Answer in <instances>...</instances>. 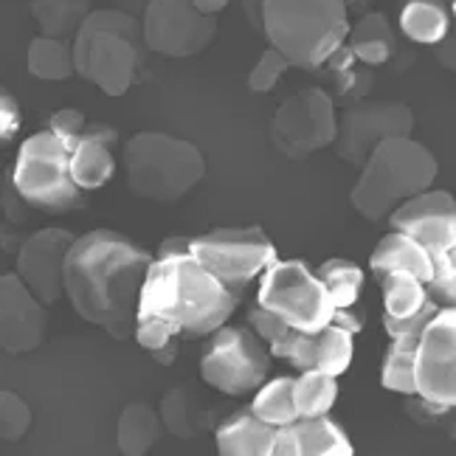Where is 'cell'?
Here are the masks:
<instances>
[{
  "instance_id": "26",
  "label": "cell",
  "mask_w": 456,
  "mask_h": 456,
  "mask_svg": "<svg viewBox=\"0 0 456 456\" xmlns=\"http://www.w3.org/2000/svg\"><path fill=\"white\" fill-rule=\"evenodd\" d=\"M28 71L37 79L60 82L77 74L74 68V43L54 37H34L28 43Z\"/></svg>"
},
{
  "instance_id": "36",
  "label": "cell",
  "mask_w": 456,
  "mask_h": 456,
  "mask_svg": "<svg viewBox=\"0 0 456 456\" xmlns=\"http://www.w3.org/2000/svg\"><path fill=\"white\" fill-rule=\"evenodd\" d=\"M346 37H349V45H355V43H392V45H395L392 26H389V20H386V17L378 14V12L363 14L355 26H349V34H346Z\"/></svg>"
},
{
  "instance_id": "21",
  "label": "cell",
  "mask_w": 456,
  "mask_h": 456,
  "mask_svg": "<svg viewBox=\"0 0 456 456\" xmlns=\"http://www.w3.org/2000/svg\"><path fill=\"white\" fill-rule=\"evenodd\" d=\"M370 268L375 279H383L386 273H409L426 285L431 279V256L417 240L392 232L378 242L370 256Z\"/></svg>"
},
{
  "instance_id": "39",
  "label": "cell",
  "mask_w": 456,
  "mask_h": 456,
  "mask_svg": "<svg viewBox=\"0 0 456 456\" xmlns=\"http://www.w3.org/2000/svg\"><path fill=\"white\" fill-rule=\"evenodd\" d=\"M248 322H251V327H254L256 336H259L262 341H265V344H273L276 338H282L285 332L290 330L282 319H279L276 313L265 310L262 305H254V307L248 310Z\"/></svg>"
},
{
  "instance_id": "17",
  "label": "cell",
  "mask_w": 456,
  "mask_h": 456,
  "mask_svg": "<svg viewBox=\"0 0 456 456\" xmlns=\"http://www.w3.org/2000/svg\"><path fill=\"white\" fill-rule=\"evenodd\" d=\"M268 353L273 358H282L288 363H293L299 372L315 370L338 378L349 370L353 363V336L346 330L336 327V324H324L315 332H299V330H288L282 338H276L273 344H268Z\"/></svg>"
},
{
  "instance_id": "42",
  "label": "cell",
  "mask_w": 456,
  "mask_h": 456,
  "mask_svg": "<svg viewBox=\"0 0 456 456\" xmlns=\"http://www.w3.org/2000/svg\"><path fill=\"white\" fill-rule=\"evenodd\" d=\"M330 324H336V327L346 330L349 336H355V332H361L363 324H366V310L358 307V302L349 305V307H336V310H332Z\"/></svg>"
},
{
  "instance_id": "35",
  "label": "cell",
  "mask_w": 456,
  "mask_h": 456,
  "mask_svg": "<svg viewBox=\"0 0 456 456\" xmlns=\"http://www.w3.org/2000/svg\"><path fill=\"white\" fill-rule=\"evenodd\" d=\"M288 68H290V62L282 54H279L276 48H268L265 54L259 57L256 68L251 71L248 87H251L254 94H268V91H273V85L279 82V77H282Z\"/></svg>"
},
{
  "instance_id": "34",
  "label": "cell",
  "mask_w": 456,
  "mask_h": 456,
  "mask_svg": "<svg viewBox=\"0 0 456 456\" xmlns=\"http://www.w3.org/2000/svg\"><path fill=\"white\" fill-rule=\"evenodd\" d=\"M161 423L172 436H181V440H189V436L195 434V426H191V417H189V397L183 389H172L164 395Z\"/></svg>"
},
{
  "instance_id": "29",
  "label": "cell",
  "mask_w": 456,
  "mask_h": 456,
  "mask_svg": "<svg viewBox=\"0 0 456 456\" xmlns=\"http://www.w3.org/2000/svg\"><path fill=\"white\" fill-rule=\"evenodd\" d=\"M251 411L271 426L293 423V419L299 417L293 403V378H276L271 383H262L251 403Z\"/></svg>"
},
{
  "instance_id": "18",
  "label": "cell",
  "mask_w": 456,
  "mask_h": 456,
  "mask_svg": "<svg viewBox=\"0 0 456 456\" xmlns=\"http://www.w3.org/2000/svg\"><path fill=\"white\" fill-rule=\"evenodd\" d=\"M48 313L17 273L0 276V349L6 353H31L45 338Z\"/></svg>"
},
{
  "instance_id": "30",
  "label": "cell",
  "mask_w": 456,
  "mask_h": 456,
  "mask_svg": "<svg viewBox=\"0 0 456 456\" xmlns=\"http://www.w3.org/2000/svg\"><path fill=\"white\" fill-rule=\"evenodd\" d=\"M315 276L322 279V285L327 288L336 307L355 305L363 290V271L349 259H327L324 265L315 271Z\"/></svg>"
},
{
  "instance_id": "44",
  "label": "cell",
  "mask_w": 456,
  "mask_h": 456,
  "mask_svg": "<svg viewBox=\"0 0 456 456\" xmlns=\"http://www.w3.org/2000/svg\"><path fill=\"white\" fill-rule=\"evenodd\" d=\"M262 9H265V0H242V12L256 31H262Z\"/></svg>"
},
{
  "instance_id": "25",
  "label": "cell",
  "mask_w": 456,
  "mask_h": 456,
  "mask_svg": "<svg viewBox=\"0 0 456 456\" xmlns=\"http://www.w3.org/2000/svg\"><path fill=\"white\" fill-rule=\"evenodd\" d=\"M31 14L43 37L74 40L85 17L91 14V0H31Z\"/></svg>"
},
{
  "instance_id": "46",
  "label": "cell",
  "mask_w": 456,
  "mask_h": 456,
  "mask_svg": "<svg viewBox=\"0 0 456 456\" xmlns=\"http://www.w3.org/2000/svg\"><path fill=\"white\" fill-rule=\"evenodd\" d=\"M436 57H440L445 71H453V65H456V60H453V37H445V40L436 43Z\"/></svg>"
},
{
  "instance_id": "33",
  "label": "cell",
  "mask_w": 456,
  "mask_h": 456,
  "mask_svg": "<svg viewBox=\"0 0 456 456\" xmlns=\"http://www.w3.org/2000/svg\"><path fill=\"white\" fill-rule=\"evenodd\" d=\"M31 428V409L23 397L0 389V440L17 443Z\"/></svg>"
},
{
  "instance_id": "37",
  "label": "cell",
  "mask_w": 456,
  "mask_h": 456,
  "mask_svg": "<svg viewBox=\"0 0 456 456\" xmlns=\"http://www.w3.org/2000/svg\"><path fill=\"white\" fill-rule=\"evenodd\" d=\"M85 127H87V121H85V116L79 110H60V113L51 116V121H48V130L60 138V144L68 152L77 147V142L82 138Z\"/></svg>"
},
{
  "instance_id": "11",
  "label": "cell",
  "mask_w": 456,
  "mask_h": 456,
  "mask_svg": "<svg viewBox=\"0 0 456 456\" xmlns=\"http://www.w3.org/2000/svg\"><path fill=\"white\" fill-rule=\"evenodd\" d=\"M336 102L319 87L296 94L282 102L271 121V142L285 158L302 161L315 150H324L336 138Z\"/></svg>"
},
{
  "instance_id": "48",
  "label": "cell",
  "mask_w": 456,
  "mask_h": 456,
  "mask_svg": "<svg viewBox=\"0 0 456 456\" xmlns=\"http://www.w3.org/2000/svg\"><path fill=\"white\" fill-rule=\"evenodd\" d=\"M195 4V9L198 12H203V14H217V12H223L225 6H228V0H191Z\"/></svg>"
},
{
  "instance_id": "7",
  "label": "cell",
  "mask_w": 456,
  "mask_h": 456,
  "mask_svg": "<svg viewBox=\"0 0 456 456\" xmlns=\"http://www.w3.org/2000/svg\"><path fill=\"white\" fill-rule=\"evenodd\" d=\"M12 183L34 212L62 215L85 206L82 189L74 183L68 167V150L51 130L34 133L23 142L12 169Z\"/></svg>"
},
{
  "instance_id": "43",
  "label": "cell",
  "mask_w": 456,
  "mask_h": 456,
  "mask_svg": "<svg viewBox=\"0 0 456 456\" xmlns=\"http://www.w3.org/2000/svg\"><path fill=\"white\" fill-rule=\"evenodd\" d=\"M26 237L23 234H17V228H14V223H4V225H0V248H4V251H17V248H20V242H23Z\"/></svg>"
},
{
  "instance_id": "2",
  "label": "cell",
  "mask_w": 456,
  "mask_h": 456,
  "mask_svg": "<svg viewBox=\"0 0 456 456\" xmlns=\"http://www.w3.org/2000/svg\"><path fill=\"white\" fill-rule=\"evenodd\" d=\"M240 305V296L200 268L191 254L152 256L135 322H167L175 338H206L228 322Z\"/></svg>"
},
{
  "instance_id": "5",
  "label": "cell",
  "mask_w": 456,
  "mask_h": 456,
  "mask_svg": "<svg viewBox=\"0 0 456 456\" xmlns=\"http://www.w3.org/2000/svg\"><path fill=\"white\" fill-rule=\"evenodd\" d=\"M74 43V68L108 96H125L135 82L142 26L118 9H96L85 17Z\"/></svg>"
},
{
  "instance_id": "14",
  "label": "cell",
  "mask_w": 456,
  "mask_h": 456,
  "mask_svg": "<svg viewBox=\"0 0 456 456\" xmlns=\"http://www.w3.org/2000/svg\"><path fill=\"white\" fill-rule=\"evenodd\" d=\"M215 34L217 20L198 12L191 0H150L142 20L144 45L164 57L198 54L215 40Z\"/></svg>"
},
{
  "instance_id": "24",
  "label": "cell",
  "mask_w": 456,
  "mask_h": 456,
  "mask_svg": "<svg viewBox=\"0 0 456 456\" xmlns=\"http://www.w3.org/2000/svg\"><path fill=\"white\" fill-rule=\"evenodd\" d=\"M161 431L164 423L152 406H147V403H130L118 417V431H116L118 451L125 456H144L161 440Z\"/></svg>"
},
{
  "instance_id": "32",
  "label": "cell",
  "mask_w": 456,
  "mask_h": 456,
  "mask_svg": "<svg viewBox=\"0 0 456 456\" xmlns=\"http://www.w3.org/2000/svg\"><path fill=\"white\" fill-rule=\"evenodd\" d=\"M440 310V305H436L434 299L419 310L414 315H406V319H392V315H383V330H386V336L392 338V344L397 346H406V349H414L419 336H423V330L426 324L434 319V313Z\"/></svg>"
},
{
  "instance_id": "27",
  "label": "cell",
  "mask_w": 456,
  "mask_h": 456,
  "mask_svg": "<svg viewBox=\"0 0 456 456\" xmlns=\"http://www.w3.org/2000/svg\"><path fill=\"white\" fill-rule=\"evenodd\" d=\"M378 282L383 288V315H392V319H406L431 302L426 285L409 273H386Z\"/></svg>"
},
{
  "instance_id": "3",
  "label": "cell",
  "mask_w": 456,
  "mask_h": 456,
  "mask_svg": "<svg viewBox=\"0 0 456 456\" xmlns=\"http://www.w3.org/2000/svg\"><path fill=\"white\" fill-rule=\"evenodd\" d=\"M262 34L290 65L315 71L344 45L349 12L344 0H265Z\"/></svg>"
},
{
  "instance_id": "13",
  "label": "cell",
  "mask_w": 456,
  "mask_h": 456,
  "mask_svg": "<svg viewBox=\"0 0 456 456\" xmlns=\"http://www.w3.org/2000/svg\"><path fill=\"white\" fill-rule=\"evenodd\" d=\"M414 113L403 102H358L349 110L341 113L336 127V152L344 164L363 167L370 152L395 135H411Z\"/></svg>"
},
{
  "instance_id": "41",
  "label": "cell",
  "mask_w": 456,
  "mask_h": 456,
  "mask_svg": "<svg viewBox=\"0 0 456 456\" xmlns=\"http://www.w3.org/2000/svg\"><path fill=\"white\" fill-rule=\"evenodd\" d=\"M17 130H20V104L6 87H0V142H12Z\"/></svg>"
},
{
  "instance_id": "10",
  "label": "cell",
  "mask_w": 456,
  "mask_h": 456,
  "mask_svg": "<svg viewBox=\"0 0 456 456\" xmlns=\"http://www.w3.org/2000/svg\"><path fill=\"white\" fill-rule=\"evenodd\" d=\"M271 353L265 341L245 327H217L208 338L200 375L212 389L228 397H245L268 380Z\"/></svg>"
},
{
  "instance_id": "22",
  "label": "cell",
  "mask_w": 456,
  "mask_h": 456,
  "mask_svg": "<svg viewBox=\"0 0 456 456\" xmlns=\"http://www.w3.org/2000/svg\"><path fill=\"white\" fill-rule=\"evenodd\" d=\"M276 428L254 411H240L217 428V451L223 456H271Z\"/></svg>"
},
{
  "instance_id": "45",
  "label": "cell",
  "mask_w": 456,
  "mask_h": 456,
  "mask_svg": "<svg viewBox=\"0 0 456 456\" xmlns=\"http://www.w3.org/2000/svg\"><path fill=\"white\" fill-rule=\"evenodd\" d=\"M189 242H191V237H169V240L161 242V248H158V256L186 254V251H189Z\"/></svg>"
},
{
  "instance_id": "38",
  "label": "cell",
  "mask_w": 456,
  "mask_h": 456,
  "mask_svg": "<svg viewBox=\"0 0 456 456\" xmlns=\"http://www.w3.org/2000/svg\"><path fill=\"white\" fill-rule=\"evenodd\" d=\"M0 208H4V217L14 225H23L31 220V212L34 208L20 198V191L14 189L12 183V175L9 178H4V183H0Z\"/></svg>"
},
{
  "instance_id": "16",
  "label": "cell",
  "mask_w": 456,
  "mask_h": 456,
  "mask_svg": "<svg viewBox=\"0 0 456 456\" xmlns=\"http://www.w3.org/2000/svg\"><path fill=\"white\" fill-rule=\"evenodd\" d=\"M74 234L65 228H40L17 248V276L48 307L62 299V271Z\"/></svg>"
},
{
  "instance_id": "1",
  "label": "cell",
  "mask_w": 456,
  "mask_h": 456,
  "mask_svg": "<svg viewBox=\"0 0 456 456\" xmlns=\"http://www.w3.org/2000/svg\"><path fill=\"white\" fill-rule=\"evenodd\" d=\"M152 254L130 237L96 228L74 237L65 256L62 290L85 322L113 338L127 341L135 332L138 296Z\"/></svg>"
},
{
  "instance_id": "4",
  "label": "cell",
  "mask_w": 456,
  "mask_h": 456,
  "mask_svg": "<svg viewBox=\"0 0 456 456\" xmlns=\"http://www.w3.org/2000/svg\"><path fill=\"white\" fill-rule=\"evenodd\" d=\"M436 181V158L409 135H395L380 142L353 189V208L366 220L389 217L392 208L426 191Z\"/></svg>"
},
{
  "instance_id": "12",
  "label": "cell",
  "mask_w": 456,
  "mask_h": 456,
  "mask_svg": "<svg viewBox=\"0 0 456 456\" xmlns=\"http://www.w3.org/2000/svg\"><path fill=\"white\" fill-rule=\"evenodd\" d=\"M417 395L434 409L456 406V310L440 307L414 346Z\"/></svg>"
},
{
  "instance_id": "15",
  "label": "cell",
  "mask_w": 456,
  "mask_h": 456,
  "mask_svg": "<svg viewBox=\"0 0 456 456\" xmlns=\"http://www.w3.org/2000/svg\"><path fill=\"white\" fill-rule=\"evenodd\" d=\"M395 232L417 240L434 262L456 256V200L448 191H419L389 212Z\"/></svg>"
},
{
  "instance_id": "40",
  "label": "cell",
  "mask_w": 456,
  "mask_h": 456,
  "mask_svg": "<svg viewBox=\"0 0 456 456\" xmlns=\"http://www.w3.org/2000/svg\"><path fill=\"white\" fill-rule=\"evenodd\" d=\"M135 341L142 344L144 349H158V346H164L167 341L175 338V332L167 322H158V319H147V322H135Z\"/></svg>"
},
{
  "instance_id": "28",
  "label": "cell",
  "mask_w": 456,
  "mask_h": 456,
  "mask_svg": "<svg viewBox=\"0 0 456 456\" xmlns=\"http://www.w3.org/2000/svg\"><path fill=\"white\" fill-rule=\"evenodd\" d=\"M338 397V383L332 375L307 370L293 378V403L299 417H322L330 414L332 403Z\"/></svg>"
},
{
  "instance_id": "6",
  "label": "cell",
  "mask_w": 456,
  "mask_h": 456,
  "mask_svg": "<svg viewBox=\"0 0 456 456\" xmlns=\"http://www.w3.org/2000/svg\"><path fill=\"white\" fill-rule=\"evenodd\" d=\"M130 191L152 203H175L203 181L206 158L183 138L167 133H138L125 147Z\"/></svg>"
},
{
  "instance_id": "31",
  "label": "cell",
  "mask_w": 456,
  "mask_h": 456,
  "mask_svg": "<svg viewBox=\"0 0 456 456\" xmlns=\"http://www.w3.org/2000/svg\"><path fill=\"white\" fill-rule=\"evenodd\" d=\"M380 383L389 392L400 395H417V380H414V349L389 344L383 358V370H380Z\"/></svg>"
},
{
  "instance_id": "23",
  "label": "cell",
  "mask_w": 456,
  "mask_h": 456,
  "mask_svg": "<svg viewBox=\"0 0 456 456\" xmlns=\"http://www.w3.org/2000/svg\"><path fill=\"white\" fill-rule=\"evenodd\" d=\"M400 28L419 45H436L451 34V12L445 0H409L400 12Z\"/></svg>"
},
{
  "instance_id": "20",
  "label": "cell",
  "mask_w": 456,
  "mask_h": 456,
  "mask_svg": "<svg viewBox=\"0 0 456 456\" xmlns=\"http://www.w3.org/2000/svg\"><path fill=\"white\" fill-rule=\"evenodd\" d=\"M113 144L116 130L91 125L82 130V138L77 147L68 152V167H71V178L82 191L102 189L113 178L116 161H113Z\"/></svg>"
},
{
  "instance_id": "8",
  "label": "cell",
  "mask_w": 456,
  "mask_h": 456,
  "mask_svg": "<svg viewBox=\"0 0 456 456\" xmlns=\"http://www.w3.org/2000/svg\"><path fill=\"white\" fill-rule=\"evenodd\" d=\"M256 305L276 313L288 327L299 332L322 330L336 310L322 279L302 259H273L262 271Z\"/></svg>"
},
{
  "instance_id": "47",
  "label": "cell",
  "mask_w": 456,
  "mask_h": 456,
  "mask_svg": "<svg viewBox=\"0 0 456 456\" xmlns=\"http://www.w3.org/2000/svg\"><path fill=\"white\" fill-rule=\"evenodd\" d=\"M152 355H155V361H161L164 366H169V363L175 361V355H178V338H172V341H167L164 346L152 349Z\"/></svg>"
},
{
  "instance_id": "9",
  "label": "cell",
  "mask_w": 456,
  "mask_h": 456,
  "mask_svg": "<svg viewBox=\"0 0 456 456\" xmlns=\"http://www.w3.org/2000/svg\"><path fill=\"white\" fill-rule=\"evenodd\" d=\"M189 254L200 268H206L237 296L276 259L273 242L259 225L215 228V232L191 237Z\"/></svg>"
},
{
  "instance_id": "19",
  "label": "cell",
  "mask_w": 456,
  "mask_h": 456,
  "mask_svg": "<svg viewBox=\"0 0 456 456\" xmlns=\"http://www.w3.org/2000/svg\"><path fill=\"white\" fill-rule=\"evenodd\" d=\"M353 443L346 440L338 423L327 414L296 417L293 423L276 428L271 456H349Z\"/></svg>"
}]
</instances>
